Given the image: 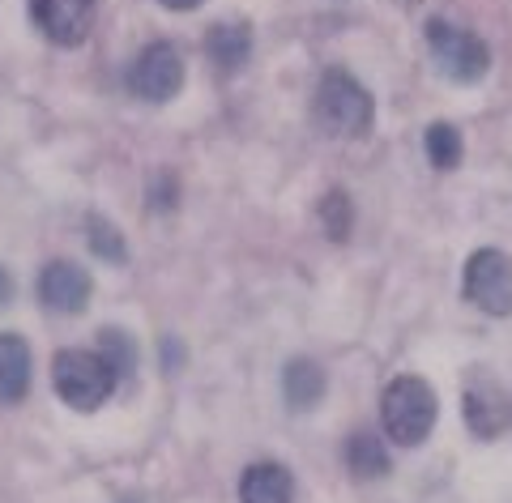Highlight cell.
I'll return each mask as SVG.
<instances>
[{"label":"cell","instance_id":"6da1fadb","mask_svg":"<svg viewBox=\"0 0 512 503\" xmlns=\"http://www.w3.org/2000/svg\"><path fill=\"white\" fill-rule=\"evenodd\" d=\"M436 414H440L436 388H431L423 376H397L380 397L384 435L402 448H419L431 435V427H436Z\"/></svg>","mask_w":512,"mask_h":503},{"label":"cell","instance_id":"7a4b0ae2","mask_svg":"<svg viewBox=\"0 0 512 503\" xmlns=\"http://www.w3.org/2000/svg\"><path fill=\"white\" fill-rule=\"evenodd\" d=\"M316 124L329 137H367V128L376 120V103L363 90L359 77H350L346 69H329L316 86Z\"/></svg>","mask_w":512,"mask_h":503},{"label":"cell","instance_id":"3957f363","mask_svg":"<svg viewBox=\"0 0 512 503\" xmlns=\"http://www.w3.org/2000/svg\"><path fill=\"white\" fill-rule=\"evenodd\" d=\"M52 384L64 405L90 414L116 393L120 371L111 367L99 350H60L52 359Z\"/></svg>","mask_w":512,"mask_h":503},{"label":"cell","instance_id":"277c9868","mask_svg":"<svg viewBox=\"0 0 512 503\" xmlns=\"http://www.w3.org/2000/svg\"><path fill=\"white\" fill-rule=\"evenodd\" d=\"M427 43H431V56H436L440 73L448 81H461V86H470V81L487 77V69H491L487 43L478 39V35H470V30L444 22V18H431L427 22Z\"/></svg>","mask_w":512,"mask_h":503},{"label":"cell","instance_id":"5b68a950","mask_svg":"<svg viewBox=\"0 0 512 503\" xmlns=\"http://www.w3.org/2000/svg\"><path fill=\"white\" fill-rule=\"evenodd\" d=\"M466 299L487 316H512V261L500 248H478L466 261Z\"/></svg>","mask_w":512,"mask_h":503},{"label":"cell","instance_id":"8992f818","mask_svg":"<svg viewBox=\"0 0 512 503\" xmlns=\"http://www.w3.org/2000/svg\"><path fill=\"white\" fill-rule=\"evenodd\" d=\"M184 86V56L175 43H150L128 69V90L146 103H167Z\"/></svg>","mask_w":512,"mask_h":503},{"label":"cell","instance_id":"52a82bcc","mask_svg":"<svg viewBox=\"0 0 512 503\" xmlns=\"http://www.w3.org/2000/svg\"><path fill=\"white\" fill-rule=\"evenodd\" d=\"M30 18L56 47H77L90 35L94 0H30Z\"/></svg>","mask_w":512,"mask_h":503},{"label":"cell","instance_id":"ba28073f","mask_svg":"<svg viewBox=\"0 0 512 503\" xmlns=\"http://www.w3.org/2000/svg\"><path fill=\"white\" fill-rule=\"evenodd\" d=\"M90 295H94V282H90V273L82 265H73V261L43 265V273H39V299L52 307V312H64V316L86 312Z\"/></svg>","mask_w":512,"mask_h":503},{"label":"cell","instance_id":"9c48e42d","mask_svg":"<svg viewBox=\"0 0 512 503\" xmlns=\"http://www.w3.org/2000/svg\"><path fill=\"white\" fill-rule=\"evenodd\" d=\"M466 423H470V431L478 435V440H495L508 423H512V405H508V397H504V388L495 384L491 376H470V384H466Z\"/></svg>","mask_w":512,"mask_h":503},{"label":"cell","instance_id":"30bf717a","mask_svg":"<svg viewBox=\"0 0 512 503\" xmlns=\"http://www.w3.org/2000/svg\"><path fill=\"white\" fill-rule=\"evenodd\" d=\"M291 499H295V478L278 461H256L239 478V503H291Z\"/></svg>","mask_w":512,"mask_h":503},{"label":"cell","instance_id":"8fae6325","mask_svg":"<svg viewBox=\"0 0 512 503\" xmlns=\"http://www.w3.org/2000/svg\"><path fill=\"white\" fill-rule=\"evenodd\" d=\"M30 393V346L18 333H0V401L18 405Z\"/></svg>","mask_w":512,"mask_h":503},{"label":"cell","instance_id":"7c38bea8","mask_svg":"<svg viewBox=\"0 0 512 503\" xmlns=\"http://www.w3.org/2000/svg\"><path fill=\"white\" fill-rule=\"evenodd\" d=\"M205 52L214 56L218 69H239L252 56V30L244 22H218L205 30Z\"/></svg>","mask_w":512,"mask_h":503},{"label":"cell","instance_id":"4fadbf2b","mask_svg":"<svg viewBox=\"0 0 512 503\" xmlns=\"http://www.w3.org/2000/svg\"><path fill=\"white\" fill-rule=\"evenodd\" d=\"M282 393H286L291 410H312V405H320V397H325V371H320V363L291 359L282 371Z\"/></svg>","mask_w":512,"mask_h":503},{"label":"cell","instance_id":"5bb4252c","mask_svg":"<svg viewBox=\"0 0 512 503\" xmlns=\"http://www.w3.org/2000/svg\"><path fill=\"white\" fill-rule=\"evenodd\" d=\"M346 465L355 478H384L389 474V452L372 431H355L346 440Z\"/></svg>","mask_w":512,"mask_h":503},{"label":"cell","instance_id":"9a60e30c","mask_svg":"<svg viewBox=\"0 0 512 503\" xmlns=\"http://www.w3.org/2000/svg\"><path fill=\"white\" fill-rule=\"evenodd\" d=\"M423 145H427V158H431V167H440V171H453V167H461V133L448 120H436L427 128V137H423Z\"/></svg>","mask_w":512,"mask_h":503},{"label":"cell","instance_id":"2e32d148","mask_svg":"<svg viewBox=\"0 0 512 503\" xmlns=\"http://www.w3.org/2000/svg\"><path fill=\"white\" fill-rule=\"evenodd\" d=\"M86 239H90V252L103 256V261H111V265L128 261V248H124V235L116 231V222H107V218L94 214L90 226H86Z\"/></svg>","mask_w":512,"mask_h":503},{"label":"cell","instance_id":"e0dca14e","mask_svg":"<svg viewBox=\"0 0 512 503\" xmlns=\"http://www.w3.org/2000/svg\"><path fill=\"white\" fill-rule=\"evenodd\" d=\"M320 222H325L329 239H346L350 235V222H355V214H350V197L342 188H333L325 201H320Z\"/></svg>","mask_w":512,"mask_h":503},{"label":"cell","instance_id":"ac0fdd59","mask_svg":"<svg viewBox=\"0 0 512 503\" xmlns=\"http://www.w3.org/2000/svg\"><path fill=\"white\" fill-rule=\"evenodd\" d=\"M99 354H103V359H107L111 367L120 371V376H124V371L137 363V350H133V342H128V337H124L120 329H103V337H99Z\"/></svg>","mask_w":512,"mask_h":503},{"label":"cell","instance_id":"d6986e66","mask_svg":"<svg viewBox=\"0 0 512 503\" xmlns=\"http://www.w3.org/2000/svg\"><path fill=\"white\" fill-rule=\"evenodd\" d=\"M9 299H13V278H9V269H0V307Z\"/></svg>","mask_w":512,"mask_h":503},{"label":"cell","instance_id":"ffe728a7","mask_svg":"<svg viewBox=\"0 0 512 503\" xmlns=\"http://www.w3.org/2000/svg\"><path fill=\"white\" fill-rule=\"evenodd\" d=\"M158 5H167V9H175V13H188V9H197L201 0H158Z\"/></svg>","mask_w":512,"mask_h":503}]
</instances>
